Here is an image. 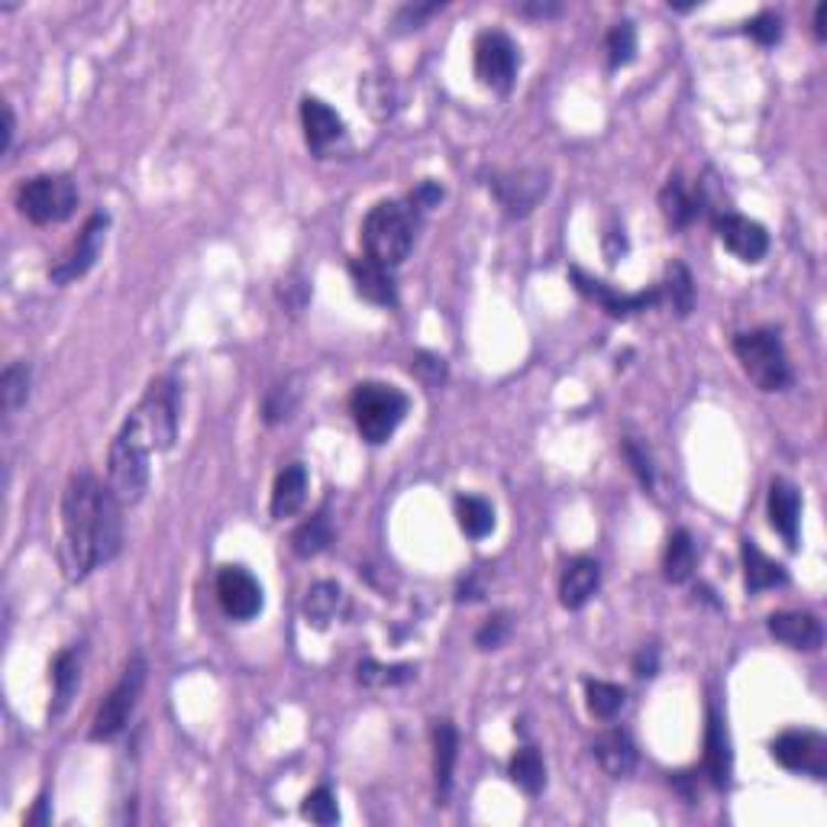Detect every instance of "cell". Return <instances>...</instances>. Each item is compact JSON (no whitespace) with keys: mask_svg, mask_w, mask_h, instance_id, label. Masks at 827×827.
Masks as SVG:
<instances>
[{"mask_svg":"<svg viewBox=\"0 0 827 827\" xmlns=\"http://www.w3.org/2000/svg\"><path fill=\"white\" fill-rule=\"evenodd\" d=\"M120 501L110 486L98 482L91 472L72 476L62 494V543L58 563L68 583L88 579L98 566L110 563L123 543Z\"/></svg>","mask_w":827,"mask_h":827,"instance_id":"cell-1","label":"cell"},{"mask_svg":"<svg viewBox=\"0 0 827 827\" xmlns=\"http://www.w3.org/2000/svg\"><path fill=\"white\" fill-rule=\"evenodd\" d=\"M417 210L401 204V200H379L362 224V246L366 255L385 269H394L407 259L414 246V230H417Z\"/></svg>","mask_w":827,"mask_h":827,"instance_id":"cell-2","label":"cell"},{"mask_svg":"<svg viewBox=\"0 0 827 827\" xmlns=\"http://www.w3.org/2000/svg\"><path fill=\"white\" fill-rule=\"evenodd\" d=\"M407 394L389 382H359L349 394V411L356 421V431L372 446L385 443L398 431V424L407 417Z\"/></svg>","mask_w":827,"mask_h":827,"instance_id":"cell-3","label":"cell"},{"mask_svg":"<svg viewBox=\"0 0 827 827\" xmlns=\"http://www.w3.org/2000/svg\"><path fill=\"white\" fill-rule=\"evenodd\" d=\"M149 453L152 446L127 417L120 434L110 443L107 456V486L117 494L120 504H137L149 488Z\"/></svg>","mask_w":827,"mask_h":827,"instance_id":"cell-4","label":"cell"},{"mask_svg":"<svg viewBox=\"0 0 827 827\" xmlns=\"http://www.w3.org/2000/svg\"><path fill=\"white\" fill-rule=\"evenodd\" d=\"M733 352L747 372V379L760 391H785L792 385V366L776 330H750L737 334Z\"/></svg>","mask_w":827,"mask_h":827,"instance_id":"cell-5","label":"cell"},{"mask_svg":"<svg viewBox=\"0 0 827 827\" xmlns=\"http://www.w3.org/2000/svg\"><path fill=\"white\" fill-rule=\"evenodd\" d=\"M137 431L146 437V443L155 449H172L178 437V389L172 379H155L130 414Z\"/></svg>","mask_w":827,"mask_h":827,"instance_id":"cell-6","label":"cell"},{"mask_svg":"<svg viewBox=\"0 0 827 827\" xmlns=\"http://www.w3.org/2000/svg\"><path fill=\"white\" fill-rule=\"evenodd\" d=\"M17 204L20 214L33 224H58L75 214L78 188L68 175H36L20 188Z\"/></svg>","mask_w":827,"mask_h":827,"instance_id":"cell-7","label":"cell"},{"mask_svg":"<svg viewBox=\"0 0 827 827\" xmlns=\"http://www.w3.org/2000/svg\"><path fill=\"white\" fill-rule=\"evenodd\" d=\"M143 685H146V660L133 656L127 663L123 676L117 679V685L110 688V695L104 698V705L98 708V718H95V728H91L95 740H113L120 730L130 725V715L137 711Z\"/></svg>","mask_w":827,"mask_h":827,"instance_id":"cell-8","label":"cell"},{"mask_svg":"<svg viewBox=\"0 0 827 827\" xmlns=\"http://www.w3.org/2000/svg\"><path fill=\"white\" fill-rule=\"evenodd\" d=\"M518 68H521V55H518V46L508 33L501 30H486L479 40H476V75L479 81L491 88V91H511L514 78H518Z\"/></svg>","mask_w":827,"mask_h":827,"instance_id":"cell-9","label":"cell"},{"mask_svg":"<svg viewBox=\"0 0 827 827\" xmlns=\"http://www.w3.org/2000/svg\"><path fill=\"white\" fill-rule=\"evenodd\" d=\"M773 760L802 776H827V740L815 730H785L773 740Z\"/></svg>","mask_w":827,"mask_h":827,"instance_id":"cell-10","label":"cell"},{"mask_svg":"<svg viewBox=\"0 0 827 827\" xmlns=\"http://www.w3.org/2000/svg\"><path fill=\"white\" fill-rule=\"evenodd\" d=\"M491 192L498 197V204L511 214V217H527L536 204L549 192V175L543 168H518V172H501L491 182Z\"/></svg>","mask_w":827,"mask_h":827,"instance_id":"cell-11","label":"cell"},{"mask_svg":"<svg viewBox=\"0 0 827 827\" xmlns=\"http://www.w3.org/2000/svg\"><path fill=\"white\" fill-rule=\"evenodd\" d=\"M107 214H95L88 224H85V230H81V237H78V243L68 249V255L65 259H58L55 265L50 269V279L55 285H68V282H75V279H81V275H88L91 272V265L98 262L100 249H104V237H107Z\"/></svg>","mask_w":827,"mask_h":827,"instance_id":"cell-12","label":"cell"},{"mask_svg":"<svg viewBox=\"0 0 827 827\" xmlns=\"http://www.w3.org/2000/svg\"><path fill=\"white\" fill-rule=\"evenodd\" d=\"M217 598L227 618L252 621L262 611V585L243 566H224L217 576Z\"/></svg>","mask_w":827,"mask_h":827,"instance_id":"cell-13","label":"cell"},{"mask_svg":"<svg viewBox=\"0 0 827 827\" xmlns=\"http://www.w3.org/2000/svg\"><path fill=\"white\" fill-rule=\"evenodd\" d=\"M718 237L740 262H763V255L770 252L766 227L750 220V217H740V214L718 217Z\"/></svg>","mask_w":827,"mask_h":827,"instance_id":"cell-14","label":"cell"},{"mask_svg":"<svg viewBox=\"0 0 827 827\" xmlns=\"http://www.w3.org/2000/svg\"><path fill=\"white\" fill-rule=\"evenodd\" d=\"M573 282H576V289H579L585 297L598 301V304H601L611 317H631V314H636V311H646V307H653V304L660 301V289H653V292H640V294L614 292V289H608L605 282H598V279L585 275L583 269H573Z\"/></svg>","mask_w":827,"mask_h":827,"instance_id":"cell-15","label":"cell"},{"mask_svg":"<svg viewBox=\"0 0 827 827\" xmlns=\"http://www.w3.org/2000/svg\"><path fill=\"white\" fill-rule=\"evenodd\" d=\"M301 127H304L307 146L314 152H327L342 137L340 113L317 98L301 100Z\"/></svg>","mask_w":827,"mask_h":827,"instance_id":"cell-16","label":"cell"},{"mask_svg":"<svg viewBox=\"0 0 827 827\" xmlns=\"http://www.w3.org/2000/svg\"><path fill=\"white\" fill-rule=\"evenodd\" d=\"M770 633L779 643H785L792 650H808V653L818 650L825 640L821 621L808 611H779L770 618Z\"/></svg>","mask_w":827,"mask_h":827,"instance_id":"cell-17","label":"cell"},{"mask_svg":"<svg viewBox=\"0 0 827 827\" xmlns=\"http://www.w3.org/2000/svg\"><path fill=\"white\" fill-rule=\"evenodd\" d=\"M598 585H601V566L595 559H588V556L573 559L566 566L563 579H559V601H563V608H569V611L585 608L595 598Z\"/></svg>","mask_w":827,"mask_h":827,"instance_id":"cell-18","label":"cell"},{"mask_svg":"<svg viewBox=\"0 0 827 827\" xmlns=\"http://www.w3.org/2000/svg\"><path fill=\"white\" fill-rule=\"evenodd\" d=\"M591 753H595L598 766L614 779L631 776V770L636 766V747H633L631 733L621 728L605 730V733L591 743Z\"/></svg>","mask_w":827,"mask_h":827,"instance_id":"cell-19","label":"cell"},{"mask_svg":"<svg viewBox=\"0 0 827 827\" xmlns=\"http://www.w3.org/2000/svg\"><path fill=\"white\" fill-rule=\"evenodd\" d=\"M349 275H352L356 292L362 294L366 301L382 304V307H394L398 304V289H394V279H391V269L372 262L369 255L366 259H352L349 262Z\"/></svg>","mask_w":827,"mask_h":827,"instance_id":"cell-20","label":"cell"},{"mask_svg":"<svg viewBox=\"0 0 827 827\" xmlns=\"http://www.w3.org/2000/svg\"><path fill=\"white\" fill-rule=\"evenodd\" d=\"M798 521H802V498L798 488L788 486L785 479H776L770 486V524L776 527L788 549L798 546Z\"/></svg>","mask_w":827,"mask_h":827,"instance_id":"cell-21","label":"cell"},{"mask_svg":"<svg viewBox=\"0 0 827 827\" xmlns=\"http://www.w3.org/2000/svg\"><path fill=\"white\" fill-rule=\"evenodd\" d=\"M705 770L718 788L730 782V740L721 711L711 705L708 708V730H705Z\"/></svg>","mask_w":827,"mask_h":827,"instance_id":"cell-22","label":"cell"},{"mask_svg":"<svg viewBox=\"0 0 827 827\" xmlns=\"http://www.w3.org/2000/svg\"><path fill=\"white\" fill-rule=\"evenodd\" d=\"M307 501V469L301 463H292L279 472L275 488H272V518L285 521L297 514Z\"/></svg>","mask_w":827,"mask_h":827,"instance_id":"cell-23","label":"cell"},{"mask_svg":"<svg viewBox=\"0 0 827 827\" xmlns=\"http://www.w3.org/2000/svg\"><path fill=\"white\" fill-rule=\"evenodd\" d=\"M81 685V660H78V650H62L52 663V718H62L72 695L78 692Z\"/></svg>","mask_w":827,"mask_h":827,"instance_id":"cell-24","label":"cell"},{"mask_svg":"<svg viewBox=\"0 0 827 827\" xmlns=\"http://www.w3.org/2000/svg\"><path fill=\"white\" fill-rule=\"evenodd\" d=\"M740 553H743V576H747V588L750 591H766V588L788 583L785 569L779 566L776 559H770L753 540H743Z\"/></svg>","mask_w":827,"mask_h":827,"instance_id":"cell-25","label":"cell"},{"mask_svg":"<svg viewBox=\"0 0 827 827\" xmlns=\"http://www.w3.org/2000/svg\"><path fill=\"white\" fill-rule=\"evenodd\" d=\"M456 750H459V733L453 728V721H437L434 725V773H437V795L443 802L453 788Z\"/></svg>","mask_w":827,"mask_h":827,"instance_id":"cell-26","label":"cell"},{"mask_svg":"<svg viewBox=\"0 0 827 827\" xmlns=\"http://www.w3.org/2000/svg\"><path fill=\"white\" fill-rule=\"evenodd\" d=\"M342 601H346V595H342L340 585L317 583L307 591V598H304V618H307V624H314L320 631L330 628L337 621V614L342 611Z\"/></svg>","mask_w":827,"mask_h":827,"instance_id":"cell-27","label":"cell"},{"mask_svg":"<svg viewBox=\"0 0 827 827\" xmlns=\"http://www.w3.org/2000/svg\"><path fill=\"white\" fill-rule=\"evenodd\" d=\"M692 573H695V540L688 531H676L663 553V576L673 585H682L692 579Z\"/></svg>","mask_w":827,"mask_h":827,"instance_id":"cell-28","label":"cell"},{"mask_svg":"<svg viewBox=\"0 0 827 827\" xmlns=\"http://www.w3.org/2000/svg\"><path fill=\"white\" fill-rule=\"evenodd\" d=\"M456 521H459L463 534L482 540L494 531V508L479 494H459L456 498Z\"/></svg>","mask_w":827,"mask_h":827,"instance_id":"cell-29","label":"cell"},{"mask_svg":"<svg viewBox=\"0 0 827 827\" xmlns=\"http://www.w3.org/2000/svg\"><path fill=\"white\" fill-rule=\"evenodd\" d=\"M660 207H663V217L670 220V227L682 230V227H688V224L695 220V214H698V197L685 188V182H682L679 175H673V178L666 182L663 195H660Z\"/></svg>","mask_w":827,"mask_h":827,"instance_id":"cell-30","label":"cell"},{"mask_svg":"<svg viewBox=\"0 0 827 827\" xmlns=\"http://www.w3.org/2000/svg\"><path fill=\"white\" fill-rule=\"evenodd\" d=\"M511 782L518 788H524L527 795H540L543 785H546V766H543V757L536 753L534 747H521L511 760Z\"/></svg>","mask_w":827,"mask_h":827,"instance_id":"cell-31","label":"cell"},{"mask_svg":"<svg viewBox=\"0 0 827 827\" xmlns=\"http://www.w3.org/2000/svg\"><path fill=\"white\" fill-rule=\"evenodd\" d=\"M585 695H588V711L601 721H611L628 705V692L614 682L591 679L585 685Z\"/></svg>","mask_w":827,"mask_h":827,"instance_id":"cell-32","label":"cell"},{"mask_svg":"<svg viewBox=\"0 0 827 827\" xmlns=\"http://www.w3.org/2000/svg\"><path fill=\"white\" fill-rule=\"evenodd\" d=\"M330 540H334V531H330V521H327V514L320 511V514H314L311 521H304L292 536V546L297 556H304V559H311V556H317V553H324L327 546H330Z\"/></svg>","mask_w":827,"mask_h":827,"instance_id":"cell-33","label":"cell"},{"mask_svg":"<svg viewBox=\"0 0 827 827\" xmlns=\"http://www.w3.org/2000/svg\"><path fill=\"white\" fill-rule=\"evenodd\" d=\"M663 292L670 297V307L676 311V317H688L692 314V307H695V282H692V272L685 269V262H670Z\"/></svg>","mask_w":827,"mask_h":827,"instance_id":"cell-34","label":"cell"},{"mask_svg":"<svg viewBox=\"0 0 827 827\" xmlns=\"http://www.w3.org/2000/svg\"><path fill=\"white\" fill-rule=\"evenodd\" d=\"M414 666L407 663H398V666H382L376 660H362L356 666V679L362 682L366 688H391V685H404V682L414 679Z\"/></svg>","mask_w":827,"mask_h":827,"instance_id":"cell-35","label":"cell"},{"mask_svg":"<svg viewBox=\"0 0 827 827\" xmlns=\"http://www.w3.org/2000/svg\"><path fill=\"white\" fill-rule=\"evenodd\" d=\"M0 385H3V407L13 414L17 407H23L26 404V398H30V366L23 362V359H17V362H10L7 369H3V379H0Z\"/></svg>","mask_w":827,"mask_h":827,"instance_id":"cell-36","label":"cell"},{"mask_svg":"<svg viewBox=\"0 0 827 827\" xmlns=\"http://www.w3.org/2000/svg\"><path fill=\"white\" fill-rule=\"evenodd\" d=\"M297 401H301V389H297L294 379H289V382H282V385H275V389L269 391L265 407H262V417H265L269 424H282V421L292 417Z\"/></svg>","mask_w":827,"mask_h":827,"instance_id":"cell-37","label":"cell"},{"mask_svg":"<svg viewBox=\"0 0 827 827\" xmlns=\"http://www.w3.org/2000/svg\"><path fill=\"white\" fill-rule=\"evenodd\" d=\"M633 55H636V26L631 20H621L608 33V62H611V68H621V65L633 62Z\"/></svg>","mask_w":827,"mask_h":827,"instance_id":"cell-38","label":"cell"},{"mask_svg":"<svg viewBox=\"0 0 827 827\" xmlns=\"http://www.w3.org/2000/svg\"><path fill=\"white\" fill-rule=\"evenodd\" d=\"M304 818H311L314 825L330 827L340 821V808H337V798L327 785L314 788L307 798H304Z\"/></svg>","mask_w":827,"mask_h":827,"instance_id":"cell-39","label":"cell"},{"mask_svg":"<svg viewBox=\"0 0 827 827\" xmlns=\"http://www.w3.org/2000/svg\"><path fill=\"white\" fill-rule=\"evenodd\" d=\"M624 459L631 463V469H633V476L640 479V486L643 488H653V459H650V453H646V446L640 443L636 437H628L624 439Z\"/></svg>","mask_w":827,"mask_h":827,"instance_id":"cell-40","label":"cell"},{"mask_svg":"<svg viewBox=\"0 0 827 827\" xmlns=\"http://www.w3.org/2000/svg\"><path fill=\"white\" fill-rule=\"evenodd\" d=\"M747 33L757 40V43H763V46H773L782 40V20H779L776 13H770V10H763L760 17H753L750 23H747Z\"/></svg>","mask_w":827,"mask_h":827,"instance_id":"cell-41","label":"cell"},{"mask_svg":"<svg viewBox=\"0 0 827 827\" xmlns=\"http://www.w3.org/2000/svg\"><path fill=\"white\" fill-rule=\"evenodd\" d=\"M366 100H369V110L376 117H389L391 113V81L389 78H369L366 81Z\"/></svg>","mask_w":827,"mask_h":827,"instance_id":"cell-42","label":"cell"},{"mask_svg":"<svg viewBox=\"0 0 827 827\" xmlns=\"http://www.w3.org/2000/svg\"><path fill=\"white\" fill-rule=\"evenodd\" d=\"M443 3H407V7H401L398 10V17H394V26L404 33V30H417L431 13H437Z\"/></svg>","mask_w":827,"mask_h":827,"instance_id":"cell-43","label":"cell"},{"mask_svg":"<svg viewBox=\"0 0 827 827\" xmlns=\"http://www.w3.org/2000/svg\"><path fill=\"white\" fill-rule=\"evenodd\" d=\"M504 636H508V618H504V614H494V618H488L486 624L479 628L476 643H479V650H498V646L504 643Z\"/></svg>","mask_w":827,"mask_h":827,"instance_id":"cell-44","label":"cell"},{"mask_svg":"<svg viewBox=\"0 0 827 827\" xmlns=\"http://www.w3.org/2000/svg\"><path fill=\"white\" fill-rule=\"evenodd\" d=\"M414 372L427 382V385H439L446 379V362L434 356V352H417L414 359Z\"/></svg>","mask_w":827,"mask_h":827,"instance_id":"cell-45","label":"cell"},{"mask_svg":"<svg viewBox=\"0 0 827 827\" xmlns=\"http://www.w3.org/2000/svg\"><path fill=\"white\" fill-rule=\"evenodd\" d=\"M439 197H443V188H439L437 182H421L414 188V195H411V207L414 210H431V207H437Z\"/></svg>","mask_w":827,"mask_h":827,"instance_id":"cell-46","label":"cell"},{"mask_svg":"<svg viewBox=\"0 0 827 827\" xmlns=\"http://www.w3.org/2000/svg\"><path fill=\"white\" fill-rule=\"evenodd\" d=\"M633 670H636V676H640V679L656 676V670H660V650H656V646H643V650L636 653Z\"/></svg>","mask_w":827,"mask_h":827,"instance_id":"cell-47","label":"cell"},{"mask_svg":"<svg viewBox=\"0 0 827 827\" xmlns=\"http://www.w3.org/2000/svg\"><path fill=\"white\" fill-rule=\"evenodd\" d=\"M521 13H527V17H556L559 10H563V3H524V7H518Z\"/></svg>","mask_w":827,"mask_h":827,"instance_id":"cell-48","label":"cell"},{"mask_svg":"<svg viewBox=\"0 0 827 827\" xmlns=\"http://www.w3.org/2000/svg\"><path fill=\"white\" fill-rule=\"evenodd\" d=\"M13 130H17V123H13V110H10V107H3V155H7L10 146H13Z\"/></svg>","mask_w":827,"mask_h":827,"instance_id":"cell-49","label":"cell"},{"mask_svg":"<svg viewBox=\"0 0 827 827\" xmlns=\"http://www.w3.org/2000/svg\"><path fill=\"white\" fill-rule=\"evenodd\" d=\"M46 805H50V798H46V795H40V802H36V812H33V815H30L26 821H30V825H46V821H50V818H46Z\"/></svg>","mask_w":827,"mask_h":827,"instance_id":"cell-50","label":"cell"},{"mask_svg":"<svg viewBox=\"0 0 827 827\" xmlns=\"http://www.w3.org/2000/svg\"><path fill=\"white\" fill-rule=\"evenodd\" d=\"M825 23H827V3H818V10H815V33H818V40H825Z\"/></svg>","mask_w":827,"mask_h":827,"instance_id":"cell-51","label":"cell"}]
</instances>
